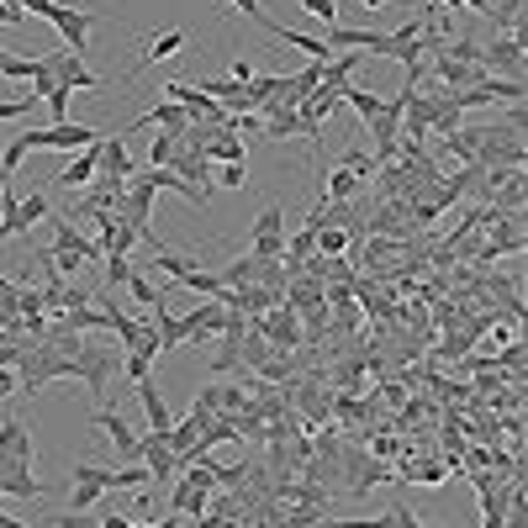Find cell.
<instances>
[{"mask_svg": "<svg viewBox=\"0 0 528 528\" xmlns=\"http://www.w3.org/2000/svg\"><path fill=\"white\" fill-rule=\"evenodd\" d=\"M132 391H138V402H143V412H148V433H159V439H164V433L175 428V418H169V402H164L159 381H154V375H143Z\"/></svg>", "mask_w": 528, "mask_h": 528, "instance_id": "cell-10", "label": "cell"}, {"mask_svg": "<svg viewBox=\"0 0 528 528\" xmlns=\"http://www.w3.org/2000/svg\"><path fill=\"white\" fill-rule=\"evenodd\" d=\"M154 132H159V138L148 143V164H154V169H164L169 159H175V148H180V132H164V127H154Z\"/></svg>", "mask_w": 528, "mask_h": 528, "instance_id": "cell-23", "label": "cell"}, {"mask_svg": "<svg viewBox=\"0 0 528 528\" xmlns=\"http://www.w3.org/2000/svg\"><path fill=\"white\" fill-rule=\"evenodd\" d=\"M106 132H96V127H85V122H48V127H32V132H22V143H27V154H37V148H59V154H80V148H90V143H101Z\"/></svg>", "mask_w": 528, "mask_h": 528, "instance_id": "cell-1", "label": "cell"}, {"mask_svg": "<svg viewBox=\"0 0 528 528\" xmlns=\"http://www.w3.org/2000/svg\"><path fill=\"white\" fill-rule=\"evenodd\" d=\"M301 11H307L312 22H323V27L338 22V6H333V0H301Z\"/></svg>", "mask_w": 528, "mask_h": 528, "instance_id": "cell-28", "label": "cell"}, {"mask_svg": "<svg viewBox=\"0 0 528 528\" xmlns=\"http://www.w3.org/2000/svg\"><path fill=\"white\" fill-rule=\"evenodd\" d=\"M0 59H6V48H0Z\"/></svg>", "mask_w": 528, "mask_h": 528, "instance_id": "cell-38", "label": "cell"}, {"mask_svg": "<svg viewBox=\"0 0 528 528\" xmlns=\"http://www.w3.org/2000/svg\"><path fill=\"white\" fill-rule=\"evenodd\" d=\"M206 159L212 164H249V148H243L238 132H217V138L206 143Z\"/></svg>", "mask_w": 528, "mask_h": 528, "instance_id": "cell-15", "label": "cell"}, {"mask_svg": "<svg viewBox=\"0 0 528 528\" xmlns=\"http://www.w3.org/2000/svg\"><path fill=\"white\" fill-rule=\"evenodd\" d=\"M228 6H233V11H243L249 22H264V6H259V0H228Z\"/></svg>", "mask_w": 528, "mask_h": 528, "instance_id": "cell-32", "label": "cell"}, {"mask_svg": "<svg viewBox=\"0 0 528 528\" xmlns=\"http://www.w3.org/2000/svg\"><path fill=\"white\" fill-rule=\"evenodd\" d=\"M122 344L106 349V344H80V354H74V381H85V391L106 396L111 391V370H122Z\"/></svg>", "mask_w": 528, "mask_h": 528, "instance_id": "cell-2", "label": "cell"}, {"mask_svg": "<svg viewBox=\"0 0 528 528\" xmlns=\"http://www.w3.org/2000/svg\"><path fill=\"white\" fill-rule=\"evenodd\" d=\"M0 455L6 460H37V444H32V428L22 418H0Z\"/></svg>", "mask_w": 528, "mask_h": 528, "instance_id": "cell-11", "label": "cell"}, {"mask_svg": "<svg viewBox=\"0 0 528 528\" xmlns=\"http://www.w3.org/2000/svg\"><path fill=\"white\" fill-rule=\"evenodd\" d=\"M212 180H217V185H228V191H243V185H249V164H222Z\"/></svg>", "mask_w": 528, "mask_h": 528, "instance_id": "cell-27", "label": "cell"}, {"mask_svg": "<svg viewBox=\"0 0 528 528\" xmlns=\"http://www.w3.org/2000/svg\"><path fill=\"white\" fill-rule=\"evenodd\" d=\"M53 528H101V513L96 518H85V513H59V518H48Z\"/></svg>", "mask_w": 528, "mask_h": 528, "instance_id": "cell-30", "label": "cell"}, {"mask_svg": "<svg viewBox=\"0 0 528 528\" xmlns=\"http://www.w3.org/2000/svg\"><path fill=\"white\" fill-rule=\"evenodd\" d=\"M259 27L270 32L275 43H286V48H296V53H307V59H317V64L328 59V43H323V37H312V32H296V27H280V22H270V16H264Z\"/></svg>", "mask_w": 528, "mask_h": 528, "instance_id": "cell-12", "label": "cell"}, {"mask_svg": "<svg viewBox=\"0 0 528 528\" xmlns=\"http://www.w3.org/2000/svg\"><path fill=\"white\" fill-rule=\"evenodd\" d=\"M254 238H286V206H280V201L264 206V212L249 222V243Z\"/></svg>", "mask_w": 528, "mask_h": 528, "instance_id": "cell-16", "label": "cell"}, {"mask_svg": "<svg viewBox=\"0 0 528 528\" xmlns=\"http://www.w3.org/2000/svg\"><path fill=\"white\" fill-rule=\"evenodd\" d=\"M96 428L106 433V444H111V449H117V460H122V465H132V460H143V439H138V433H132V423L122 418V412H111V407H101V412H96Z\"/></svg>", "mask_w": 528, "mask_h": 528, "instance_id": "cell-6", "label": "cell"}, {"mask_svg": "<svg viewBox=\"0 0 528 528\" xmlns=\"http://www.w3.org/2000/svg\"><path fill=\"white\" fill-rule=\"evenodd\" d=\"M69 502H74V513H85V507L106 502V492H96V486H85V481H69Z\"/></svg>", "mask_w": 528, "mask_h": 528, "instance_id": "cell-25", "label": "cell"}, {"mask_svg": "<svg viewBox=\"0 0 528 528\" xmlns=\"http://www.w3.org/2000/svg\"><path fill=\"white\" fill-rule=\"evenodd\" d=\"M11 391H16V370H0V402H6Z\"/></svg>", "mask_w": 528, "mask_h": 528, "instance_id": "cell-34", "label": "cell"}, {"mask_svg": "<svg viewBox=\"0 0 528 528\" xmlns=\"http://www.w3.org/2000/svg\"><path fill=\"white\" fill-rule=\"evenodd\" d=\"M127 291H132V301H138V307H148V312H154L159 301H164V291H159L154 280H148V275L138 270V264H132V275H127Z\"/></svg>", "mask_w": 528, "mask_h": 528, "instance_id": "cell-20", "label": "cell"}, {"mask_svg": "<svg viewBox=\"0 0 528 528\" xmlns=\"http://www.w3.org/2000/svg\"><path fill=\"white\" fill-rule=\"evenodd\" d=\"M360 6H365V11H381V6H386V0H360Z\"/></svg>", "mask_w": 528, "mask_h": 528, "instance_id": "cell-37", "label": "cell"}, {"mask_svg": "<svg viewBox=\"0 0 528 528\" xmlns=\"http://www.w3.org/2000/svg\"><path fill=\"white\" fill-rule=\"evenodd\" d=\"M43 64L53 69V80H59L64 90H106V80L96 69H90L85 59H74L69 48H53V53H43Z\"/></svg>", "mask_w": 528, "mask_h": 528, "instance_id": "cell-5", "label": "cell"}, {"mask_svg": "<svg viewBox=\"0 0 528 528\" xmlns=\"http://www.w3.org/2000/svg\"><path fill=\"white\" fill-rule=\"evenodd\" d=\"M0 74H6V80H37V74H43V59H27V53H6V59H0Z\"/></svg>", "mask_w": 528, "mask_h": 528, "instance_id": "cell-21", "label": "cell"}, {"mask_svg": "<svg viewBox=\"0 0 528 528\" xmlns=\"http://www.w3.org/2000/svg\"><path fill=\"white\" fill-rule=\"evenodd\" d=\"M0 528H32V523H27V518H11L6 507H0Z\"/></svg>", "mask_w": 528, "mask_h": 528, "instance_id": "cell-35", "label": "cell"}, {"mask_svg": "<svg viewBox=\"0 0 528 528\" xmlns=\"http://www.w3.org/2000/svg\"><path fill=\"white\" fill-rule=\"evenodd\" d=\"M481 69L497 74V80H523V37L497 32L492 43H481Z\"/></svg>", "mask_w": 528, "mask_h": 528, "instance_id": "cell-4", "label": "cell"}, {"mask_svg": "<svg viewBox=\"0 0 528 528\" xmlns=\"http://www.w3.org/2000/svg\"><path fill=\"white\" fill-rule=\"evenodd\" d=\"M32 106H37V96H22V101H0V122H11V117H27Z\"/></svg>", "mask_w": 528, "mask_h": 528, "instance_id": "cell-31", "label": "cell"}, {"mask_svg": "<svg viewBox=\"0 0 528 528\" xmlns=\"http://www.w3.org/2000/svg\"><path fill=\"white\" fill-rule=\"evenodd\" d=\"M96 175H101V154H96V143H90V148H80V154H69V164L59 169V185H69V191H85Z\"/></svg>", "mask_w": 528, "mask_h": 528, "instance_id": "cell-13", "label": "cell"}, {"mask_svg": "<svg viewBox=\"0 0 528 528\" xmlns=\"http://www.w3.org/2000/svg\"><path fill=\"white\" fill-rule=\"evenodd\" d=\"M0 497L37 502V497H48V486L32 476V460H6V455H0Z\"/></svg>", "mask_w": 528, "mask_h": 528, "instance_id": "cell-7", "label": "cell"}, {"mask_svg": "<svg viewBox=\"0 0 528 528\" xmlns=\"http://www.w3.org/2000/svg\"><path fill=\"white\" fill-rule=\"evenodd\" d=\"M127 275H132V259H127V254H106V286H111V291L127 286Z\"/></svg>", "mask_w": 528, "mask_h": 528, "instance_id": "cell-26", "label": "cell"}, {"mask_svg": "<svg viewBox=\"0 0 528 528\" xmlns=\"http://www.w3.org/2000/svg\"><path fill=\"white\" fill-rule=\"evenodd\" d=\"M338 101H344V106H354V111H360V117L370 122L375 117V111H381L386 101L381 96H375V90H360V85H338Z\"/></svg>", "mask_w": 528, "mask_h": 528, "instance_id": "cell-19", "label": "cell"}, {"mask_svg": "<svg viewBox=\"0 0 528 528\" xmlns=\"http://www.w3.org/2000/svg\"><path fill=\"white\" fill-rule=\"evenodd\" d=\"M428 69L444 80L449 96H455V90H470V85H481V80H486V69H481V64H460V59H449V53H439V48L428 53Z\"/></svg>", "mask_w": 528, "mask_h": 528, "instance_id": "cell-9", "label": "cell"}, {"mask_svg": "<svg viewBox=\"0 0 528 528\" xmlns=\"http://www.w3.org/2000/svg\"><path fill=\"white\" fill-rule=\"evenodd\" d=\"M360 59H365V53H338V59H328V64H323V90L349 85V74L360 69Z\"/></svg>", "mask_w": 528, "mask_h": 528, "instance_id": "cell-18", "label": "cell"}, {"mask_svg": "<svg viewBox=\"0 0 528 528\" xmlns=\"http://www.w3.org/2000/svg\"><path fill=\"white\" fill-rule=\"evenodd\" d=\"M349 249V228H317V254L323 259H344Z\"/></svg>", "mask_w": 528, "mask_h": 528, "instance_id": "cell-24", "label": "cell"}, {"mask_svg": "<svg viewBox=\"0 0 528 528\" xmlns=\"http://www.w3.org/2000/svg\"><path fill=\"white\" fill-rule=\"evenodd\" d=\"M164 169H175V175L191 185V191L201 196V201H212V159L206 154H191V148H175V159H169Z\"/></svg>", "mask_w": 528, "mask_h": 528, "instance_id": "cell-8", "label": "cell"}, {"mask_svg": "<svg viewBox=\"0 0 528 528\" xmlns=\"http://www.w3.org/2000/svg\"><path fill=\"white\" fill-rule=\"evenodd\" d=\"M154 528H180V513H169V518H159Z\"/></svg>", "mask_w": 528, "mask_h": 528, "instance_id": "cell-36", "label": "cell"}, {"mask_svg": "<svg viewBox=\"0 0 528 528\" xmlns=\"http://www.w3.org/2000/svg\"><path fill=\"white\" fill-rule=\"evenodd\" d=\"M53 27H59V37H64V48L74 53V59H85L90 53V32H96V22H101V11H85V6H53V16H48Z\"/></svg>", "mask_w": 528, "mask_h": 528, "instance_id": "cell-3", "label": "cell"}, {"mask_svg": "<svg viewBox=\"0 0 528 528\" xmlns=\"http://www.w3.org/2000/svg\"><path fill=\"white\" fill-rule=\"evenodd\" d=\"M101 528H132L127 513H101Z\"/></svg>", "mask_w": 528, "mask_h": 528, "instance_id": "cell-33", "label": "cell"}, {"mask_svg": "<svg viewBox=\"0 0 528 528\" xmlns=\"http://www.w3.org/2000/svg\"><path fill=\"white\" fill-rule=\"evenodd\" d=\"M154 328H159V344H164V354H169V349H185V323H180V317L164 307V301L154 307Z\"/></svg>", "mask_w": 528, "mask_h": 528, "instance_id": "cell-17", "label": "cell"}, {"mask_svg": "<svg viewBox=\"0 0 528 528\" xmlns=\"http://www.w3.org/2000/svg\"><path fill=\"white\" fill-rule=\"evenodd\" d=\"M132 127H164V132H185L191 127V117H185V106H175V101H159V106H148L143 117H132ZM127 127V132H132Z\"/></svg>", "mask_w": 528, "mask_h": 528, "instance_id": "cell-14", "label": "cell"}, {"mask_svg": "<svg viewBox=\"0 0 528 528\" xmlns=\"http://www.w3.org/2000/svg\"><path fill=\"white\" fill-rule=\"evenodd\" d=\"M16 212H22V222H27V228H37V222H48V217H53V201H48L43 191H32V196H22V201H16Z\"/></svg>", "mask_w": 528, "mask_h": 528, "instance_id": "cell-22", "label": "cell"}, {"mask_svg": "<svg viewBox=\"0 0 528 528\" xmlns=\"http://www.w3.org/2000/svg\"><path fill=\"white\" fill-rule=\"evenodd\" d=\"M122 375H127V381H132V386H138V381H143V375H154V365H148V360H143V354H132V349H127V354H122Z\"/></svg>", "mask_w": 528, "mask_h": 528, "instance_id": "cell-29", "label": "cell"}]
</instances>
